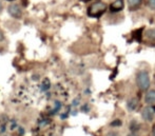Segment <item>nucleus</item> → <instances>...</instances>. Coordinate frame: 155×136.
<instances>
[{"label":"nucleus","instance_id":"nucleus-1","mask_svg":"<svg viewBox=\"0 0 155 136\" xmlns=\"http://www.w3.org/2000/svg\"><path fill=\"white\" fill-rule=\"evenodd\" d=\"M137 85L141 91H146L150 88V77L147 71H139L137 73Z\"/></svg>","mask_w":155,"mask_h":136},{"label":"nucleus","instance_id":"nucleus-2","mask_svg":"<svg viewBox=\"0 0 155 136\" xmlns=\"http://www.w3.org/2000/svg\"><path fill=\"white\" fill-rule=\"evenodd\" d=\"M107 10V4L104 2H95L88 8V14L91 17H100Z\"/></svg>","mask_w":155,"mask_h":136},{"label":"nucleus","instance_id":"nucleus-3","mask_svg":"<svg viewBox=\"0 0 155 136\" xmlns=\"http://www.w3.org/2000/svg\"><path fill=\"white\" fill-rule=\"evenodd\" d=\"M8 14L13 17V18H16L19 19L22 17V10H21L20 5L17 3H12L8 8Z\"/></svg>","mask_w":155,"mask_h":136},{"label":"nucleus","instance_id":"nucleus-4","mask_svg":"<svg viewBox=\"0 0 155 136\" xmlns=\"http://www.w3.org/2000/svg\"><path fill=\"white\" fill-rule=\"evenodd\" d=\"M141 116L147 121H152L155 116V107L154 106H147L146 108L143 109Z\"/></svg>","mask_w":155,"mask_h":136},{"label":"nucleus","instance_id":"nucleus-5","mask_svg":"<svg viewBox=\"0 0 155 136\" xmlns=\"http://www.w3.org/2000/svg\"><path fill=\"white\" fill-rule=\"evenodd\" d=\"M124 0H116V1H114L112 4H111L110 6V10L111 12H119V11H121L124 8Z\"/></svg>","mask_w":155,"mask_h":136},{"label":"nucleus","instance_id":"nucleus-6","mask_svg":"<svg viewBox=\"0 0 155 136\" xmlns=\"http://www.w3.org/2000/svg\"><path fill=\"white\" fill-rule=\"evenodd\" d=\"M145 101L146 104H154L155 102V90H150L146 93L145 96Z\"/></svg>","mask_w":155,"mask_h":136},{"label":"nucleus","instance_id":"nucleus-7","mask_svg":"<svg viewBox=\"0 0 155 136\" xmlns=\"http://www.w3.org/2000/svg\"><path fill=\"white\" fill-rule=\"evenodd\" d=\"M137 107H138V100H137L136 98H132V99H130L128 101V109L130 110V111L136 110Z\"/></svg>","mask_w":155,"mask_h":136},{"label":"nucleus","instance_id":"nucleus-8","mask_svg":"<svg viewBox=\"0 0 155 136\" xmlns=\"http://www.w3.org/2000/svg\"><path fill=\"white\" fill-rule=\"evenodd\" d=\"M145 36L149 40H155V28H150L145 32Z\"/></svg>","mask_w":155,"mask_h":136},{"label":"nucleus","instance_id":"nucleus-9","mask_svg":"<svg viewBox=\"0 0 155 136\" xmlns=\"http://www.w3.org/2000/svg\"><path fill=\"white\" fill-rule=\"evenodd\" d=\"M141 1H143V0H128V3L131 8H136L140 5Z\"/></svg>","mask_w":155,"mask_h":136},{"label":"nucleus","instance_id":"nucleus-10","mask_svg":"<svg viewBox=\"0 0 155 136\" xmlns=\"http://www.w3.org/2000/svg\"><path fill=\"white\" fill-rule=\"evenodd\" d=\"M139 124H137L136 121H132L131 122V124H130V130L132 131V132H136V131H138L139 130Z\"/></svg>","mask_w":155,"mask_h":136},{"label":"nucleus","instance_id":"nucleus-11","mask_svg":"<svg viewBox=\"0 0 155 136\" xmlns=\"http://www.w3.org/2000/svg\"><path fill=\"white\" fill-rule=\"evenodd\" d=\"M123 124V121L120 119H115L114 121L111 122V127H120Z\"/></svg>","mask_w":155,"mask_h":136},{"label":"nucleus","instance_id":"nucleus-12","mask_svg":"<svg viewBox=\"0 0 155 136\" xmlns=\"http://www.w3.org/2000/svg\"><path fill=\"white\" fill-rule=\"evenodd\" d=\"M149 6L151 8H155V0H149Z\"/></svg>","mask_w":155,"mask_h":136},{"label":"nucleus","instance_id":"nucleus-13","mask_svg":"<svg viewBox=\"0 0 155 136\" xmlns=\"http://www.w3.org/2000/svg\"><path fill=\"white\" fill-rule=\"evenodd\" d=\"M107 136H118V133L115 132V131H110V132L107 134Z\"/></svg>","mask_w":155,"mask_h":136},{"label":"nucleus","instance_id":"nucleus-14","mask_svg":"<svg viewBox=\"0 0 155 136\" xmlns=\"http://www.w3.org/2000/svg\"><path fill=\"white\" fill-rule=\"evenodd\" d=\"M4 39V36H3V33L1 32V30H0V42H1L2 40Z\"/></svg>","mask_w":155,"mask_h":136},{"label":"nucleus","instance_id":"nucleus-15","mask_svg":"<svg viewBox=\"0 0 155 136\" xmlns=\"http://www.w3.org/2000/svg\"><path fill=\"white\" fill-rule=\"evenodd\" d=\"M127 136H138L136 134V133H134V132H132V133H130V134H128Z\"/></svg>","mask_w":155,"mask_h":136},{"label":"nucleus","instance_id":"nucleus-16","mask_svg":"<svg viewBox=\"0 0 155 136\" xmlns=\"http://www.w3.org/2000/svg\"><path fill=\"white\" fill-rule=\"evenodd\" d=\"M152 136H155V126L153 127V130H152Z\"/></svg>","mask_w":155,"mask_h":136},{"label":"nucleus","instance_id":"nucleus-17","mask_svg":"<svg viewBox=\"0 0 155 136\" xmlns=\"http://www.w3.org/2000/svg\"><path fill=\"white\" fill-rule=\"evenodd\" d=\"M1 11H2V2H1V0H0V13H1Z\"/></svg>","mask_w":155,"mask_h":136},{"label":"nucleus","instance_id":"nucleus-18","mask_svg":"<svg viewBox=\"0 0 155 136\" xmlns=\"http://www.w3.org/2000/svg\"><path fill=\"white\" fill-rule=\"evenodd\" d=\"M8 1H13V0H8Z\"/></svg>","mask_w":155,"mask_h":136}]
</instances>
